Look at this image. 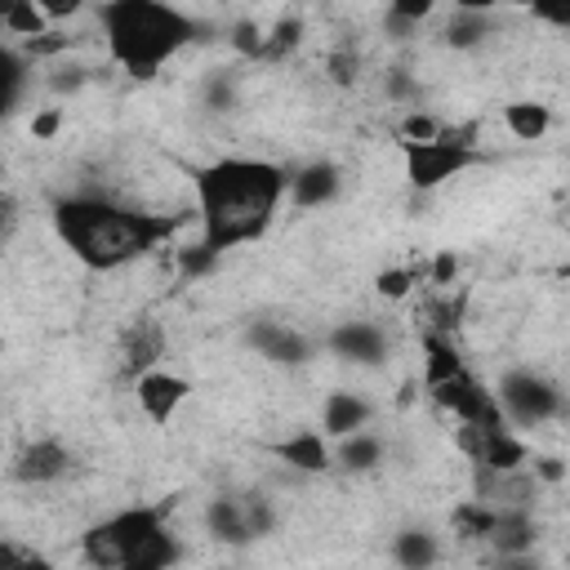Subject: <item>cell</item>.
Listing matches in <instances>:
<instances>
[{
	"label": "cell",
	"instance_id": "obj_20",
	"mask_svg": "<svg viewBox=\"0 0 570 570\" xmlns=\"http://www.w3.org/2000/svg\"><path fill=\"white\" fill-rule=\"evenodd\" d=\"M503 120L521 142H539L548 134V125H552V111L543 102H534V98H517V102L503 107Z\"/></svg>",
	"mask_w": 570,
	"mask_h": 570
},
{
	"label": "cell",
	"instance_id": "obj_18",
	"mask_svg": "<svg viewBox=\"0 0 570 570\" xmlns=\"http://www.w3.org/2000/svg\"><path fill=\"white\" fill-rule=\"evenodd\" d=\"M436 557H441L436 534H428V530H419V525L396 530V539H392V561H396L401 570H432Z\"/></svg>",
	"mask_w": 570,
	"mask_h": 570
},
{
	"label": "cell",
	"instance_id": "obj_11",
	"mask_svg": "<svg viewBox=\"0 0 570 570\" xmlns=\"http://www.w3.org/2000/svg\"><path fill=\"white\" fill-rule=\"evenodd\" d=\"M67 472H71V450H67L62 441H53V436L31 441V445L18 454V463H13V476H18L22 485H49V481H58V476H67Z\"/></svg>",
	"mask_w": 570,
	"mask_h": 570
},
{
	"label": "cell",
	"instance_id": "obj_24",
	"mask_svg": "<svg viewBox=\"0 0 570 570\" xmlns=\"http://www.w3.org/2000/svg\"><path fill=\"white\" fill-rule=\"evenodd\" d=\"M525 463V445L503 428V432H485V450H481V468L490 472H512Z\"/></svg>",
	"mask_w": 570,
	"mask_h": 570
},
{
	"label": "cell",
	"instance_id": "obj_46",
	"mask_svg": "<svg viewBox=\"0 0 570 570\" xmlns=\"http://www.w3.org/2000/svg\"><path fill=\"white\" fill-rule=\"evenodd\" d=\"M232 570H236V566H232Z\"/></svg>",
	"mask_w": 570,
	"mask_h": 570
},
{
	"label": "cell",
	"instance_id": "obj_26",
	"mask_svg": "<svg viewBox=\"0 0 570 570\" xmlns=\"http://www.w3.org/2000/svg\"><path fill=\"white\" fill-rule=\"evenodd\" d=\"M0 80H4V111H13L22 98V80H27V53H18L13 45L0 49Z\"/></svg>",
	"mask_w": 570,
	"mask_h": 570
},
{
	"label": "cell",
	"instance_id": "obj_8",
	"mask_svg": "<svg viewBox=\"0 0 570 570\" xmlns=\"http://www.w3.org/2000/svg\"><path fill=\"white\" fill-rule=\"evenodd\" d=\"M325 343H330L334 356H343L352 365H383V356H387V330L379 321H365V316L361 321H338Z\"/></svg>",
	"mask_w": 570,
	"mask_h": 570
},
{
	"label": "cell",
	"instance_id": "obj_33",
	"mask_svg": "<svg viewBox=\"0 0 570 570\" xmlns=\"http://www.w3.org/2000/svg\"><path fill=\"white\" fill-rule=\"evenodd\" d=\"M383 89H387V98H392V102H410V98H414V80H410V71H405V67H392V71H387V80H383Z\"/></svg>",
	"mask_w": 570,
	"mask_h": 570
},
{
	"label": "cell",
	"instance_id": "obj_3",
	"mask_svg": "<svg viewBox=\"0 0 570 570\" xmlns=\"http://www.w3.org/2000/svg\"><path fill=\"white\" fill-rule=\"evenodd\" d=\"M98 22L107 31V53L116 67H125L134 80L160 76V67L191 40L196 22L160 0H111L98 9Z\"/></svg>",
	"mask_w": 570,
	"mask_h": 570
},
{
	"label": "cell",
	"instance_id": "obj_25",
	"mask_svg": "<svg viewBox=\"0 0 570 570\" xmlns=\"http://www.w3.org/2000/svg\"><path fill=\"white\" fill-rule=\"evenodd\" d=\"M338 463H343L347 472H370V468L383 463V441L370 436V432H356V436L338 441Z\"/></svg>",
	"mask_w": 570,
	"mask_h": 570
},
{
	"label": "cell",
	"instance_id": "obj_31",
	"mask_svg": "<svg viewBox=\"0 0 570 570\" xmlns=\"http://www.w3.org/2000/svg\"><path fill=\"white\" fill-rule=\"evenodd\" d=\"M410 285H414V272H405V267H387V272L374 276V289H379L383 298H405Z\"/></svg>",
	"mask_w": 570,
	"mask_h": 570
},
{
	"label": "cell",
	"instance_id": "obj_2",
	"mask_svg": "<svg viewBox=\"0 0 570 570\" xmlns=\"http://www.w3.org/2000/svg\"><path fill=\"white\" fill-rule=\"evenodd\" d=\"M174 227H178V218L125 209V205L102 200V196H62L53 205V232H58V240L89 272H111V267H125V263L142 258L147 249H156L160 240H169Z\"/></svg>",
	"mask_w": 570,
	"mask_h": 570
},
{
	"label": "cell",
	"instance_id": "obj_1",
	"mask_svg": "<svg viewBox=\"0 0 570 570\" xmlns=\"http://www.w3.org/2000/svg\"><path fill=\"white\" fill-rule=\"evenodd\" d=\"M191 178H196L200 245H209L214 254L258 240L272 227L281 196L289 191V174L258 156H223L200 165Z\"/></svg>",
	"mask_w": 570,
	"mask_h": 570
},
{
	"label": "cell",
	"instance_id": "obj_36",
	"mask_svg": "<svg viewBox=\"0 0 570 570\" xmlns=\"http://www.w3.org/2000/svg\"><path fill=\"white\" fill-rule=\"evenodd\" d=\"M85 85V67H62L58 76H49V89L53 94H76Z\"/></svg>",
	"mask_w": 570,
	"mask_h": 570
},
{
	"label": "cell",
	"instance_id": "obj_29",
	"mask_svg": "<svg viewBox=\"0 0 570 570\" xmlns=\"http://www.w3.org/2000/svg\"><path fill=\"white\" fill-rule=\"evenodd\" d=\"M240 499H245V517H249L254 539H263V534L276 525V508H272V499H267V494H240Z\"/></svg>",
	"mask_w": 570,
	"mask_h": 570
},
{
	"label": "cell",
	"instance_id": "obj_27",
	"mask_svg": "<svg viewBox=\"0 0 570 570\" xmlns=\"http://www.w3.org/2000/svg\"><path fill=\"white\" fill-rule=\"evenodd\" d=\"M494 521H499V512L485 508V503H463L459 517H454V525H459L468 539H490V534H494Z\"/></svg>",
	"mask_w": 570,
	"mask_h": 570
},
{
	"label": "cell",
	"instance_id": "obj_19",
	"mask_svg": "<svg viewBox=\"0 0 570 570\" xmlns=\"http://www.w3.org/2000/svg\"><path fill=\"white\" fill-rule=\"evenodd\" d=\"M0 27H4L9 36H22V40L31 45V40L49 36V13L40 9V0H13V4L0 9Z\"/></svg>",
	"mask_w": 570,
	"mask_h": 570
},
{
	"label": "cell",
	"instance_id": "obj_22",
	"mask_svg": "<svg viewBox=\"0 0 570 570\" xmlns=\"http://www.w3.org/2000/svg\"><path fill=\"white\" fill-rule=\"evenodd\" d=\"M183 557V548H178V539L169 534V530H156L142 548H134L129 557H125V566L120 570H174V561Z\"/></svg>",
	"mask_w": 570,
	"mask_h": 570
},
{
	"label": "cell",
	"instance_id": "obj_15",
	"mask_svg": "<svg viewBox=\"0 0 570 570\" xmlns=\"http://www.w3.org/2000/svg\"><path fill=\"white\" fill-rule=\"evenodd\" d=\"M276 459L294 472H325L334 463L330 445H325V432H294L276 445Z\"/></svg>",
	"mask_w": 570,
	"mask_h": 570
},
{
	"label": "cell",
	"instance_id": "obj_5",
	"mask_svg": "<svg viewBox=\"0 0 570 570\" xmlns=\"http://www.w3.org/2000/svg\"><path fill=\"white\" fill-rule=\"evenodd\" d=\"M494 401H499L503 419L521 423V428H539V423H548V419H557L566 410L557 383H548L534 370H508L499 379V387H494Z\"/></svg>",
	"mask_w": 570,
	"mask_h": 570
},
{
	"label": "cell",
	"instance_id": "obj_13",
	"mask_svg": "<svg viewBox=\"0 0 570 570\" xmlns=\"http://www.w3.org/2000/svg\"><path fill=\"white\" fill-rule=\"evenodd\" d=\"M343 187V174L334 160H312L303 169L289 174V200L303 205V209H316V205H330Z\"/></svg>",
	"mask_w": 570,
	"mask_h": 570
},
{
	"label": "cell",
	"instance_id": "obj_45",
	"mask_svg": "<svg viewBox=\"0 0 570 570\" xmlns=\"http://www.w3.org/2000/svg\"><path fill=\"white\" fill-rule=\"evenodd\" d=\"M566 276H570V258H566Z\"/></svg>",
	"mask_w": 570,
	"mask_h": 570
},
{
	"label": "cell",
	"instance_id": "obj_35",
	"mask_svg": "<svg viewBox=\"0 0 570 570\" xmlns=\"http://www.w3.org/2000/svg\"><path fill=\"white\" fill-rule=\"evenodd\" d=\"M232 45H236V49H245V53H263V49H267V40L258 36V27H254V22H240V27L232 31Z\"/></svg>",
	"mask_w": 570,
	"mask_h": 570
},
{
	"label": "cell",
	"instance_id": "obj_23",
	"mask_svg": "<svg viewBox=\"0 0 570 570\" xmlns=\"http://www.w3.org/2000/svg\"><path fill=\"white\" fill-rule=\"evenodd\" d=\"M485 36H490V13H485L481 4H463V9H454L450 22H445V40H450L454 49H476Z\"/></svg>",
	"mask_w": 570,
	"mask_h": 570
},
{
	"label": "cell",
	"instance_id": "obj_16",
	"mask_svg": "<svg viewBox=\"0 0 570 570\" xmlns=\"http://www.w3.org/2000/svg\"><path fill=\"white\" fill-rule=\"evenodd\" d=\"M160 352H165V330H160L156 321H147V316H142V321L125 334V370L138 379V374L156 370Z\"/></svg>",
	"mask_w": 570,
	"mask_h": 570
},
{
	"label": "cell",
	"instance_id": "obj_42",
	"mask_svg": "<svg viewBox=\"0 0 570 570\" xmlns=\"http://www.w3.org/2000/svg\"><path fill=\"white\" fill-rule=\"evenodd\" d=\"M22 566H27V552H22V548L9 539V543L0 548V570H22Z\"/></svg>",
	"mask_w": 570,
	"mask_h": 570
},
{
	"label": "cell",
	"instance_id": "obj_21",
	"mask_svg": "<svg viewBox=\"0 0 570 570\" xmlns=\"http://www.w3.org/2000/svg\"><path fill=\"white\" fill-rule=\"evenodd\" d=\"M423 356H428V387L450 383V379H459V374H463V356L454 352V343H450L441 330L423 334Z\"/></svg>",
	"mask_w": 570,
	"mask_h": 570
},
{
	"label": "cell",
	"instance_id": "obj_39",
	"mask_svg": "<svg viewBox=\"0 0 570 570\" xmlns=\"http://www.w3.org/2000/svg\"><path fill=\"white\" fill-rule=\"evenodd\" d=\"M454 272H459V258H454L450 249H445V254H436V258H432V267H428V276H432L436 285H450V281H454Z\"/></svg>",
	"mask_w": 570,
	"mask_h": 570
},
{
	"label": "cell",
	"instance_id": "obj_34",
	"mask_svg": "<svg viewBox=\"0 0 570 570\" xmlns=\"http://www.w3.org/2000/svg\"><path fill=\"white\" fill-rule=\"evenodd\" d=\"M387 13H396L401 22H423V18H432V0H392V9Z\"/></svg>",
	"mask_w": 570,
	"mask_h": 570
},
{
	"label": "cell",
	"instance_id": "obj_17",
	"mask_svg": "<svg viewBox=\"0 0 570 570\" xmlns=\"http://www.w3.org/2000/svg\"><path fill=\"white\" fill-rule=\"evenodd\" d=\"M490 543L499 548V557H525V552H534V517H530L525 508L499 512Z\"/></svg>",
	"mask_w": 570,
	"mask_h": 570
},
{
	"label": "cell",
	"instance_id": "obj_6",
	"mask_svg": "<svg viewBox=\"0 0 570 570\" xmlns=\"http://www.w3.org/2000/svg\"><path fill=\"white\" fill-rule=\"evenodd\" d=\"M405 156V178L414 191H432L441 183H450L454 174L476 165L472 142H454V138H436V142H401Z\"/></svg>",
	"mask_w": 570,
	"mask_h": 570
},
{
	"label": "cell",
	"instance_id": "obj_37",
	"mask_svg": "<svg viewBox=\"0 0 570 570\" xmlns=\"http://www.w3.org/2000/svg\"><path fill=\"white\" fill-rule=\"evenodd\" d=\"M356 67H361V58H356V53H334V58H330V76H334L338 85H352Z\"/></svg>",
	"mask_w": 570,
	"mask_h": 570
},
{
	"label": "cell",
	"instance_id": "obj_43",
	"mask_svg": "<svg viewBox=\"0 0 570 570\" xmlns=\"http://www.w3.org/2000/svg\"><path fill=\"white\" fill-rule=\"evenodd\" d=\"M499 570H534V557H530V552H525V557H503Z\"/></svg>",
	"mask_w": 570,
	"mask_h": 570
},
{
	"label": "cell",
	"instance_id": "obj_41",
	"mask_svg": "<svg viewBox=\"0 0 570 570\" xmlns=\"http://www.w3.org/2000/svg\"><path fill=\"white\" fill-rule=\"evenodd\" d=\"M534 18L552 27H570V4H534Z\"/></svg>",
	"mask_w": 570,
	"mask_h": 570
},
{
	"label": "cell",
	"instance_id": "obj_14",
	"mask_svg": "<svg viewBox=\"0 0 570 570\" xmlns=\"http://www.w3.org/2000/svg\"><path fill=\"white\" fill-rule=\"evenodd\" d=\"M205 525H209V534H214L218 543H232V548H240V543L254 539L249 517H245V499H240V494H218V499H209V508H205Z\"/></svg>",
	"mask_w": 570,
	"mask_h": 570
},
{
	"label": "cell",
	"instance_id": "obj_12",
	"mask_svg": "<svg viewBox=\"0 0 570 570\" xmlns=\"http://www.w3.org/2000/svg\"><path fill=\"white\" fill-rule=\"evenodd\" d=\"M370 414H374V410H370V401H365L361 392L338 387V392H330L325 405H321V432L334 436V441H347V436L365 432Z\"/></svg>",
	"mask_w": 570,
	"mask_h": 570
},
{
	"label": "cell",
	"instance_id": "obj_4",
	"mask_svg": "<svg viewBox=\"0 0 570 570\" xmlns=\"http://www.w3.org/2000/svg\"><path fill=\"white\" fill-rule=\"evenodd\" d=\"M156 530H165L160 521V508H125L98 525L85 530V557L98 566V570H120L125 557L134 548H142Z\"/></svg>",
	"mask_w": 570,
	"mask_h": 570
},
{
	"label": "cell",
	"instance_id": "obj_40",
	"mask_svg": "<svg viewBox=\"0 0 570 570\" xmlns=\"http://www.w3.org/2000/svg\"><path fill=\"white\" fill-rule=\"evenodd\" d=\"M534 476L539 481H561L566 476V463L557 454H543V459H534Z\"/></svg>",
	"mask_w": 570,
	"mask_h": 570
},
{
	"label": "cell",
	"instance_id": "obj_9",
	"mask_svg": "<svg viewBox=\"0 0 570 570\" xmlns=\"http://www.w3.org/2000/svg\"><path fill=\"white\" fill-rule=\"evenodd\" d=\"M187 392H191V383H187L183 374H169V370H147V374L134 379L138 410H142L156 428H165V423L178 414V405L187 401Z\"/></svg>",
	"mask_w": 570,
	"mask_h": 570
},
{
	"label": "cell",
	"instance_id": "obj_44",
	"mask_svg": "<svg viewBox=\"0 0 570 570\" xmlns=\"http://www.w3.org/2000/svg\"><path fill=\"white\" fill-rule=\"evenodd\" d=\"M22 570H58V566L49 557H40V552H27V566Z\"/></svg>",
	"mask_w": 570,
	"mask_h": 570
},
{
	"label": "cell",
	"instance_id": "obj_30",
	"mask_svg": "<svg viewBox=\"0 0 570 570\" xmlns=\"http://www.w3.org/2000/svg\"><path fill=\"white\" fill-rule=\"evenodd\" d=\"M214 263H218V254L209 249V245H187V249H178V272L183 276H205V272H214Z\"/></svg>",
	"mask_w": 570,
	"mask_h": 570
},
{
	"label": "cell",
	"instance_id": "obj_7",
	"mask_svg": "<svg viewBox=\"0 0 570 570\" xmlns=\"http://www.w3.org/2000/svg\"><path fill=\"white\" fill-rule=\"evenodd\" d=\"M432 396H436V405H445L459 423H472V428H481V432H503V428H508V419H503L494 392H485L468 370H463L459 379H450V383H436Z\"/></svg>",
	"mask_w": 570,
	"mask_h": 570
},
{
	"label": "cell",
	"instance_id": "obj_28",
	"mask_svg": "<svg viewBox=\"0 0 570 570\" xmlns=\"http://www.w3.org/2000/svg\"><path fill=\"white\" fill-rule=\"evenodd\" d=\"M401 138H405V142H436V138H445V134H441L436 116H428V111H410V116L401 120Z\"/></svg>",
	"mask_w": 570,
	"mask_h": 570
},
{
	"label": "cell",
	"instance_id": "obj_10",
	"mask_svg": "<svg viewBox=\"0 0 570 570\" xmlns=\"http://www.w3.org/2000/svg\"><path fill=\"white\" fill-rule=\"evenodd\" d=\"M245 343H249L263 361H272V365H303V361L312 356V343H307L294 325H285V321H249Z\"/></svg>",
	"mask_w": 570,
	"mask_h": 570
},
{
	"label": "cell",
	"instance_id": "obj_38",
	"mask_svg": "<svg viewBox=\"0 0 570 570\" xmlns=\"http://www.w3.org/2000/svg\"><path fill=\"white\" fill-rule=\"evenodd\" d=\"M58 125H62V116H58L53 107H45V111H36V116H31V134H36L40 142H45V138H53V134H58Z\"/></svg>",
	"mask_w": 570,
	"mask_h": 570
},
{
	"label": "cell",
	"instance_id": "obj_32",
	"mask_svg": "<svg viewBox=\"0 0 570 570\" xmlns=\"http://www.w3.org/2000/svg\"><path fill=\"white\" fill-rule=\"evenodd\" d=\"M298 36H303V22H298V18H281V22L272 27V40H267L263 53H285V49L298 45Z\"/></svg>",
	"mask_w": 570,
	"mask_h": 570
}]
</instances>
